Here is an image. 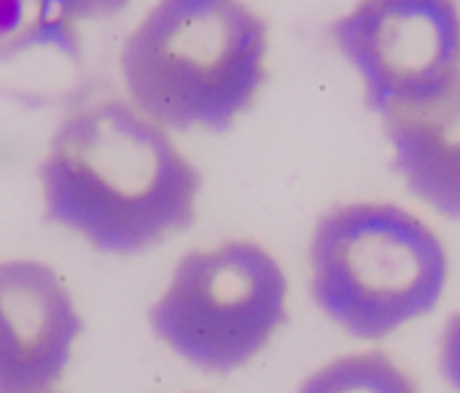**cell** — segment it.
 <instances>
[{
	"instance_id": "1",
	"label": "cell",
	"mask_w": 460,
	"mask_h": 393,
	"mask_svg": "<svg viewBox=\"0 0 460 393\" xmlns=\"http://www.w3.org/2000/svg\"><path fill=\"white\" fill-rule=\"evenodd\" d=\"M46 221L108 256H135L189 229L202 173L127 100L67 113L38 170Z\"/></svg>"
},
{
	"instance_id": "7",
	"label": "cell",
	"mask_w": 460,
	"mask_h": 393,
	"mask_svg": "<svg viewBox=\"0 0 460 393\" xmlns=\"http://www.w3.org/2000/svg\"><path fill=\"white\" fill-rule=\"evenodd\" d=\"M394 170L426 208L460 219V78L380 116Z\"/></svg>"
},
{
	"instance_id": "9",
	"label": "cell",
	"mask_w": 460,
	"mask_h": 393,
	"mask_svg": "<svg viewBox=\"0 0 460 393\" xmlns=\"http://www.w3.org/2000/svg\"><path fill=\"white\" fill-rule=\"evenodd\" d=\"M35 46L75 49V24L43 0H0V59Z\"/></svg>"
},
{
	"instance_id": "4",
	"label": "cell",
	"mask_w": 460,
	"mask_h": 393,
	"mask_svg": "<svg viewBox=\"0 0 460 393\" xmlns=\"http://www.w3.org/2000/svg\"><path fill=\"white\" fill-rule=\"evenodd\" d=\"M291 283L272 251L226 240L189 251L148 310V326L189 367L232 375L259 359L291 318Z\"/></svg>"
},
{
	"instance_id": "12",
	"label": "cell",
	"mask_w": 460,
	"mask_h": 393,
	"mask_svg": "<svg viewBox=\"0 0 460 393\" xmlns=\"http://www.w3.org/2000/svg\"><path fill=\"white\" fill-rule=\"evenodd\" d=\"M11 393H59V391H54V389H40V391H11Z\"/></svg>"
},
{
	"instance_id": "3",
	"label": "cell",
	"mask_w": 460,
	"mask_h": 393,
	"mask_svg": "<svg viewBox=\"0 0 460 393\" xmlns=\"http://www.w3.org/2000/svg\"><path fill=\"white\" fill-rule=\"evenodd\" d=\"M450 286V251L418 213L356 200L329 208L307 246V291L358 343H385L429 318Z\"/></svg>"
},
{
	"instance_id": "10",
	"label": "cell",
	"mask_w": 460,
	"mask_h": 393,
	"mask_svg": "<svg viewBox=\"0 0 460 393\" xmlns=\"http://www.w3.org/2000/svg\"><path fill=\"white\" fill-rule=\"evenodd\" d=\"M437 370L453 393H460V310L453 313L437 340Z\"/></svg>"
},
{
	"instance_id": "8",
	"label": "cell",
	"mask_w": 460,
	"mask_h": 393,
	"mask_svg": "<svg viewBox=\"0 0 460 393\" xmlns=\"http://www.w3.org/2000/svg\"><path fill=\"white\" fill-rule=\"evenodd\" d=\"M296 393H420L415 378L385 351L342 353L313 370Z\"/></svg>"
},
{
	"instance_id": "6",
	"label": "cell",
	"mask_w": 460,
	"mask_h": 393,
	"mask_svg": "<svg viewBox=\"0 0 460 393\" xmlns=\"http://www.w3.org/2000/svg\"><path fill=\"white\" fill-rule=\"evenodd\" d=\"M81 332L84 318L54 267L0 262V393L54 389Z\"/></svg>"
},
{
	"instance_id": "5",
	"label": "cell",
	"mask_w": 460,
	"mask_h": 393,
	"mask_svg": "<svg viewBox=\"0 0 460 393\" xmlns=\"http://www.w3.org/2000/svg\"><path fill=\"white\" fill-rule=\"evenodd\" d=\"M332 40L377 116L420 103L460 78L456 0H358L332 22Z\"/></svg>"
},
{
	"instance_id": "11",
	"label": "cell",
	"mask_w": 460,
	"mask_h": 393,
	"mask_svg": "<svg viewBox=\"0 0 460 393\" xmlns=\"http://www.w3.org/2000/svg\"><path fill=\"white\" fill-rule=\"evenodd\" d=\"M49 8H54L67 22H94L121 13L132 0H43Z\"/></svg>"
},
{
	"instance_id": "2",
	"label": "cell",
	"mask_w": 460,
	"mask_h": 393,
	"mask_svg": "<svg viewBox=\"0 0 460 393\" xmlns=\"http://www.w3.org/2000/svg\"><path fill=\"white\" fill-rule=\"evenodd\" d=\"M270 27L245 0H156L127 35L132 103L167 132H226L267 84Z\"/></svg>"
}]
</instances>
